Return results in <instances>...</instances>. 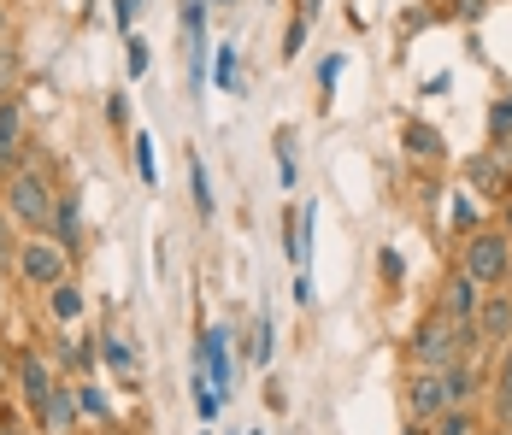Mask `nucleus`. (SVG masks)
<instances>
[{
  "label": "nucleus",
  "mask_w": 512,
  "mask_h": 435,
  "mask_svg": "<svg viewBox=\"0 0 512 435\" xmlns=\"http://www.w3.org/2000/svg\"><path fill=\"white\" fill-rule=\"evenodd\" d=\"M477 347V324H454L448 312H430L418 330H412V371H448L460 365L465 353Z\"/></svg>",
  "instance_id": "f257e3e1"
},
{
  "label": "nucleus",
  "mask_w": 512,
  "mask_h": 435,
  "mask_svg": "<svg viewBox=\"0 0 512 435\" xmlns=\"http://www.w3.org/2000/svg\"><path fill=\"white\" fill-rule=\"evenodd\" d=\"M6 212H12V224L48 230V224H53V212H59V200H53L48 177H42V171H18V177L6 183Z\"/></svg>",
  "instance_id": "f03ea898"
},
{
  "label": "nucleus",
  "mask_w": 512,
  "mask_h": 435,
  "mask_svg": "<svg viewBox=\"0 0 512 435\" xmlns=\"http://www.w3.org/2000/svg\"><path fill=\"white\" fill-rule=\"evenodd\" d=\"M507 271H512V236L471 230V242H465V277L471 283H507Z\"/></svg>",
  "instance_id": "7ed1b4c3"
},
{
  "label": "nucleus",
  "mask_w": 512,
  "mask_h": 435,
  "mask_svg": "<svg viewBox=\"0 0 512 435\" xmlns=\"http://www.w3.org/2000/svg\"><path fill=\"white\" fill-rule=\"evenodd\" d=\"M18 277H24L30 289H59V283H65V247L48 242V236L24 242L18 247Z\"/></svg>",
  "instance_id": "20e7f679"
},
{
  "label": "nucleus",
  "mask_w": 512,
  "mask_h": 435,
  "mask_svg": "<svg viewBox=\"0 0 512 435\" xmlns=\"http://www.w3.org/2000/svg\"><path fill=\"white\" fill-rule=\"evenodd\" d=\"M201 365H206V383H212V394L224 400V394L236 388V359H230V330H206V336H201Z\"/></svg>",
  "instance_id": "39448f33"
},
{
  "label": "nucleus",
  "mask_w": 512,
  "mask_h": 435,
  "mask_svg": "<svg viewBox=\"0 0 512 435\" xmlns=\"http://www.w3.org/2000/svg\"><path fill=\"white\" fill-rule=\"evenodd\" d=\"M407 412H412V424H436V418L448 412L442 371H412V383H407Z\"/></svg>",
  "instance_id": "423d86ee"
},
{
  "label": "nucleus",
  "mask_w": 512,
  "mask_h": 435,
  "mask_svg": "<svg viewBox=\"0 0 512 435\" xmlns=\"http://www.w3.org/2000/svg\"><path fill=\"white\" fill-rule=\"evenodd\" d=\"M12 383H18V394H24V406H30V412H42V406H48V394L59 388L42 353H18V371H12Z\"/></svg>",
  "instance_id": "0eeeda50"
},
{
  "label": "nucleus",
  "mask_w": 512,
  "mask_h": 435,
  "mask_svg": "<svg viewBox=\"0 0 512 435\" xmlns=\"http://www.w3.org/2000/svg\"><path fill=\"white\" fill-rule=\"evenodd\" d=\"M477 341H512V294H483L477 306Z\"/></svg>",
  "instance_id": "6e6552de"
},
{
  "label": "nucleus",
  "mask_w": 512,
  "mask_h": 435,
  "mask_svg": "<svg viewBox=\"0 0 512 435\" xmlns=\"http://www.w3.org/2000/svg\"><path fill=\"white\" fill-rule=\"evenodd\" d=\"M483 283H471V277H454V283H448V289H442V312H448V318H454V324H477V306H483Z\"/></svg>",
  "instance_id": "1a4fd4ad"
},
{
  "label": "nucleus",
  "mask_w": 512,
  "mask_h": 435,
  "mask_svg": "<svg viewBox=\"0 0 512 435\" xmlns=\"http://www.w3.org/2000/svg\"><path fill=\"white\" fill-rule=\"evenodd\" d=\"M465 177H471L483 194H512V171L495 159V153H477V159L465 165Z\"/></svg>",
  "instance_id": "9d476101"
},
{
  "label": "nucleus",
  "mask_w": 512,
  "mask_h": 435,
  "mask_svg": "<svg viewBox=\"0 0 512 435\" xmlns=\"http://www.w3.org/2000/svg\"><path fill=\"white\" fill-rule=\"evenodd\" d=\"M36 418L48 424V435H71V424H77V388H53L48 406H42Z\"/></svg>",
  "instance_id": "9b49d317"
},
{
  "label": "nucleus",
  "mask_w": 512,
  "mask_h": 435,
  "mask_svg": "<svg viewBox=\"0 0 512 435\" xmlns=\"http://www.w3.org/2000/svg\"><path fill=\"white\" fill-rule=\"evenodd\" d=\"M442 394H448V412H460V406H471V394H477V371L471 365H448L442 371Z\"/></svg>",
  "instance_id": "f8f14e48"
},
{
  "label": "nucleus",
  "mask_w": 512,
  "mask_h": 435,
  "mask_svg": "<svg viewBox=\"0 0 512 435\" xmlns=\"http://www.w3.org/2000/svg\"><path fill=\"white\" fill-rule=\"evenodd\" d=\"M495 418L501 430H512V341L501 347V365H495Z\"/></svg>",
  "instance_id": "ddd939ff"
},
{
  "label": "nucleus",
  "mask_w": 512,
  "mask_h": 435,
  "mask_svg": "<svg viewBox=\"0 0 512 435\" xmlns=\"http://www.w3.org/2000/svg\"><path fill=\"white\" fill-rule=\"evenodd\" d=\"M24 142V112H18V100H0V165L18 153Z\"/></svg>",
  "instance_id": "4468645a"
},
{
  "label": "nucleus",
  "mask_w": 512,
  "mask_h": 435,
  "mask_svg": "<svg viewBox=\"0 0 512 435\" xmlns=\"http://www.w3.org/2000/svg\"><path fill=\"white\" fill-rule=\"evenodd\" d=\"M53 300V318H59V324H71V318H83V289H77V283H59V289H48Z\"/></svg>",
  "instance_id": "2eb2a0df"
},
{
  "label": "nucleus",
  "mask_w": 512,
  "mask_h": 435,
  "mask_svg": "<svg viewBox=\"0 0 512 435\" xmlns=\"http://www.w3.org/2000/svg\"><path fill=\"white\" fill-rule=\"evenodd\" d=\"M212 83H218V89H236V83H242V65H236V48H230V42L212 53Z\"/></svg>",
  "instance_id": "dca6fc26"
},
{
  "label": "nucleus",
  "mask_w": 512,
  "mask_h": 435,
  "mask_svg": "<svg viewBox=\"0 0 512 435\" xmlns=\"http://www.w3.org/2000/svg\"><path fill=\"white\" fill-rule=\"evenodd\" d=\"M407 147H412V159H442V136H436L430 124H412V130H407Z\"/></svg>",
  "instance_id": "f3484780"
},
{
  "label": "nucleus",
  "mask_w": 512,
  "mask_h": 435,
  "mask_svg": "<svg viewBox=\"0 0 512 435\" xmlns=\"http://www.w3.org/2000/svg\"><path fill=\"white\" fill-rule=\"evenodd\" d=\"M53 230H59V247H65V253L77 247V200H59V212H53Z\"/></svg>",
  "instance_id": "a211bd4d"
},
{
  "label": "nucleus",
  "mask_w": 512,
  "mask_h": 435,
  "mask_svg": "<svg viewBox=\"0 0 512 435\" xmlns=\"http://www.w3.org/2000/svg\"><path fill=\"white\" fill-rule=\"evenodd\" d=\"M101 359H106V365H112V371H124V377H136V353H130V341L106 336V347H101Z\"/></svg>",
  "instance_id": "6ab92c4d"
},
{
  "label": "nucleus",
  "mask_w": 512,
  "mask_h": 435,
  "mask_svg": "<svg viewBox=\"0 0 512 435\" xmlns=\"http://www.w3.org/2000/svg\"><path fill=\"white\" fill-rule=\"evenodd\" d=\"M18 224H12V212H6V206H0V271H6V265H18Z\"/></svg>",
  "instance_id": "aec40b11"
},
{
  "label": "nucleus",
  "mask_w": 512,
  "mask_h": 435,
  "mask_svg": "<svg viewBox=\"0 0 512 435\" xmlns=\"http://www.w3.org/2000/svg\"><path fill=\"white\" fill-rule=\"evenodd\" d=\"M430 435H477V418H471V406H460V412H442Z\"/></svg>",
  "instance_id": "412c9836"
},
{
  "label": "nucleus",
  "mask_w": 512,
  "mask_h": 435,
  "mask_svg": "<svg viewBox=\"0 0 512 435\" xmlns=\"http://www.w3.org/2000/svg\"><path fill=\"white\" fill-rule=\"evenodd\" d=\"M489 136H495V142H512V95H501L489 106Z\"/></svg>",
  "instance_id": "4be33fe9"
},
{
  "label": "nucleus",
  "mask_w": 512,
  "mask_h": 435,
  "mask_svg": "<svg viewBox=\"0 0 512 435\" xmlns=\"http://www.w3.org/2000/svg\"><path fill=\"white\" fill-rule=\"evenodd\" d=\"M77 412L83 418H106V394L95 383H77Z\"/></svg>",
  "instance_id": "5701e85b"
},
{
  "label": "nucleus",
  "mask_w": 512,
  "mask_h": 435,
  "mask_svg": "<svg viewBox=\"0 0 512 435\" xmlns=\"http://www.w3.org/2000/svg\"><path fill=\"white\" fill-rule=\"evenodd\" d=\"M189 177H195V212L206 218V212H212V183H206V165H201V159L189 165Z\"/></svg>",
  "instance_id": "b1692460"
},
{
  "label": "nucleus",
  "mask_w": 512,
  "mask_h": 435,
  "mask_svg": "<svg viewBox=\"0 0 512 435\" xmlns=\"http://www.w3.org/2000/svg\"><path fill=\"white\" fill-rule=\"evenodd\" d=\"M124 65H130V77H142V71H148V42H142V36H130V48H124Z\"/></svg>",
  "instance_id": "393cba45"
},
{
  "label": "nucleus",
  "mask_w": 512,
  "mask_h": 435,
  "mask_svg": "<svg viewBox=\"0 0 512 435\" xmlns=\"http://www.w3.org/2000/svg\"><path fill=\"white\" fill-rule=\"evenodd\" d=\"M254 359L259 365L271 359V318H265V312H259V324H254Z\"/></svg>",
  "instance_id": "a878e982"
},
{
  "label": "nucleus",
  "mask_w": 512,
  "mask_h": 435,
  "mask_svg": "<svg viewBox=\"0 0 512 435\" xmlns=\"http://www.w3.org/2000/svg\"><path fill=\"white\" fill-rule=\"evenodd\" d=\"M454 224H460V230L477 224V200H471V194H454Z\"/></svg>",
  "instance_id": "bb28decb"
},
{
  "label": "nucleus",
  "mask_w": 512,
  "mask_h": 435,
  "mask_svg": "<svg viewBox=\"0 0 512 435\" xmlns=\"http://www.w3.org/2000/svg\"><path fill=\"white\" fill-rule=\"evenodd\" d=\"M12 77H18V59L0 48V100H12Z\"/></svg>",
  "instance_id": "cd10ccee"
},
{
  "label": "nucleus",
  "mask_w": 512,
  "mask_h": 435,
  "mask_svg": "<svg viewBox=\"0 0 512 435\" xmlns=\"http://www.w3.org/2000/svg\"><path fill=\"white\" fill-rule=\"evenodd\" d=\"M136 165H142V177L154 183V142H148V136H136Z\"/></svg>",
  "instance_id": "c85d7f7f"
},
{
  "label": "nucleus",
  "mask_w": 512,
  "mask_h": 435,
  "mask_svg": "<svg viewBox=\"0 0 512 435\" xmlns=\"http://www.w3.org/2000/svg\"><path fill=\"white\" fill-rule=\"evenodd\" d=\"M336 71H342V59H324V65H318V89H324V95L336 89Z\"/></svg>",
  "instance_id": "c756f323"
},
{
  "label": "nucleus",
  "mask_w": 512,
  "mask_h": 435,
  "mask_svg": "<svg viewBox=\"0 0 512 435\" xmlns=\"http://www.w3.org/2000/svg\"><path fill=\"white\" fill-rule=\"evenodd\" d=\"M301 42H307V24H289V36H283V53H301Z\"/></svg>",
  "instance_id": "7c9ffc66"
},
{
  "label": "nucleus",
  "mask_w": 512,
  "mask_h": 435,
  "mask_svg": "<svg viewBox=\"0 0 512 435\" xmlns=\"http://www.w3.org/2000/svg\"><path fill=\"white\" fill-rule=\"evenodd\" d=\"M407 435H430V430H424V424H412V430H407Z\"/></svg>",
  "instance_id": "2f4dec72"
},
{
  "label": "nucleus",
  "mask_w": 512,
  "mask_h": 435,
  "mask_svg": "<svg viewBox=\"0 0 512 435\" xmlns=\"http://www.w3.org/2000/svg\"><path fill=\"white\" fill-rule=\"evenodd\" d=\"M0 36H6V6H0Z\"/></svg>",
  "instance_id": "473e14b6"
},
{
  "label": "nucleus",
  "mask_w": 512,
  "mask_h": 435,
  "mask_svg": "<svg viewBox=\"0 0 512 435\" xmlns=\"http://www.w3.org/2000/svg\"><path fill=\"white\" fill-rule=\"evenodd\" d=\"M0 388H6V359H0Z\"/></svg>",
  "instance_id": "72a5a7b5"
},
{
  "label": "nucleus",
  "mask_w": 512,
  "mask_h": 435,
  "mask_svg": "<svg viewBox=\"0 0 512 435\" xmlns=\"http://www.w3.org/2000/svg\"><path fill=\"white\" fill-rule=\"evenodd\" d=\"M507 230H512V212H507Z\"/></svg>",
  "instance_id": "f704fd0d"
},
{
  "label": "nucleus",
  "mask_w": 512,
  "mask_h": 435,
  "mask_svg": "<svg viewBox=\"0 0 512 435\" xmlns=\"http://www.w3.org/2000/svg\"><path fill=\"white\" fill-rule=\"evenodd\" d=\"M495 435H512V430H495Z\"/></svg>",
  "instance_id": "c9c22d12"
},
{
  "label": "nucleus",
  "mask_w": 512,
  "mask_h": 435,
  "mask_svg": "<svg viewBox=\"0 0 512 435\" xmlns=\"http://www.w3.org/2000/svg\"><path fill=\"white\" fill-rule=\"evenodd\" d=\"M507 283H512V271H507Z\"/></svg>",
  "instance_id": "e433bc0d"
}]
</instances>
